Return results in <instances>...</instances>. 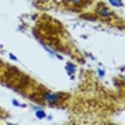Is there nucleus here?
I'll return each instance as SVG.
<instances>
[{"label": "nucleus", "instance_id": "1", "mask_svg": "<svg viewBox=\"0 0 125 125\" xmlns=\"http://www.w3.org/2000/svg\"><path fill=\"white\" fill-rule=\"evenodd\" d=\"M65 98H67V95L62 93H50V91L43 93V101H46L48 105H55Z\"/></svg>", "mask_w": 125, "mask_h": 125}, {"label": "nucleus", "instance_id": "2", "mask_svg": "<svg viewBox=\"0 0 125 125\" xmlns=\"http://www.w3.org/2000/svg\"><path fill=\"white\" fill-rule=\"evenodd\" d=\"M97 13H98V16L102 17V19H111V17L114 16V13H112L107 6H104V4H98V7H97Z\"/></svg>", "mask_w": 125, "mask_h": 125}, {"label": "nucleus", "instance_id": "3", "mask_svg": "<svg viewBox=\"0 0 125 125\" xmlns=\"http://www.w3.org/2000/svg\"><path fill=\"white\" fill-rule=\"evenodd\" d=\"M65 70H67V74L73 77V75H74V73H75V65H74V64H71V62H67Z\"/></svg>", "mask_w": 125, "mask_h": 125}, {"label": "nucleus", "instance_id": "4", "mask_svg": "<svg viewBox=\"0 0 125 125\" xmlns=\"http://www.w3.org/2000/svg\"><path fill=\"white\" fill-rule=\"evenodd\" d=\"M109 3H111L112 6H117V7H122V6H124L121 0H109Z\"/></svg>", "mask_w": 125, "mask_h": 125}, {"label": "nucleus", "instance_id": "5", "mask_svg": "<svg viewBox=\"0 0 125 125\" xmlns=\"http://www.w3.org/2000/svg\"><path fill=\"white\" fill-rule=\"evenodd\" d=\"M36 115H37V118H44L46 117V112L44 111H40V109H36Z\"/></svg>", "mask_w": 125, "mask_h": 125}, {"label": "nucleus", "instance_id": "6", "mask_svg": "<svg viewBox=\"0 0 125 125\" xmlns=\"http://www.w3.org/2000/svg\"><path fill=\"white\" fill-rule=\"evenodd\" d=\"M67 1H70L71 4H78V6L84 3V0H67Z\"/></svg>", "mask_w": 125, "mask_h": 125}, {"label": "nucleus", "instance_id": "7", "mask_svg": "<svg viewBox=\"0 0 125 125\" xmlns=\"http://www.w3.org/2000/svg\"><path fill=\"white\" fill-rule=\"evenodd\" d=\"M11 102H13V105H16V107H24L23 104H20V102L17 101V100H13Z\"/></svg>", "mask_w": 125, "mask_h": 125}, {"label": "nucleus", "instance_id": "8", "mask_svg": "<svg viewBox=\"0 0 125 125\" xmlns=\"http://www.w3.org/2000/svg\"><path fill=\"white\" fill-rule=\"evenodd\" d=\"M98 75H100V77H104V75H105V73H104L102 70H98Z\"/></svg>", "mask_w": 125, "mask_h": 125}, {"label": "nucleus", "instance_id": "9", "mask_svg": "<svg viewBox=\"0 0 125 125\" xmlns=\"http://www.w3.org/2000/svg\"><path fill=\"white\" fill-rule=\"evenodd\" d=\"M10 58H11V60H14V61H16V60H17V57H16L14 54H10Z\"/></svg>", "mask_w": 125, "mask_h": 125}]
</instances>
